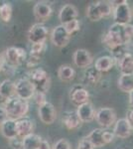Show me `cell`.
<instances>
[{
	"mask_svg": "<svg viewBox=\"0 0 133 149\" xmlns=\"http://www.w3.org/2000/svg\"><path fill=\"white\" fill-rule=\"evenodd\" d=\"M4 109L6 110L9 119L19 120L21 118H24L25 115L28 113L29 103L28 100L18 97L17 95H14V97L5 100Z\"/></svg>",
	"mask_w": 133,
	"mask_h": 149,
	"instance_id": "6da1fadb",
	"label": "cell"
},
{
	"mask_svg": "<svg viewBox=\"0 0 133 149\" xmlns=\"http://www.w3.org/2000/svg\"><path fill=\"white\" fill-rule=\"evenodd\" d=\"M101 42L109 51L121 45H127L124 38V25L116 23L111 25L107 32L102 36Z\"/></svg>",
	"mask_w": 133,
	"mask_h": 149,
	"instance_id": "7a4b0ae2",
	"label": "cell"
},
{
	"mask_svg": "<svg viewBox=\"0 0 133 149\" xmlns=\"http://www.w3.org/2000/svg\"><path fill=\"white\" fill-rule=\"evenodd\" d=\"M113 8V19L115 23L119 25H127L130 24L132 19V12L127 1H111Z\"/></svg>",
	"mask_w": 133,
	"mask_h": 149,
	"instance_id": "3957f363",
	"label": "cell"
},
{
	"mask_svg": "<svg viewBox=\"0 0 133 149\" xmlns=\"http://www.w3.org/2000/svg\"><path fill=\"white\" fill-rule=\"evenodd\" d=\"M29 80L33 83L36 92L46 93L50 88V78L49 74L44 69L36 68L33 69L29 76Z\"/></svg>",
	"mask_w": 133,
	"mask_h": 149,
	"instance_id": "277c9868",
	"label": "cell"
},
{
	"mask_svg": "<svg viewBox=\"0 0 133 149\" xmlns=\"http://www.w3.org/2000/svg\"><path fill=\"white\" fill-rule=\"evenodd\" d=\"M94 119L101 127L108 128L116 122V112L111 107H100L97 111H95Z\"/></svg>",
	"mask_w": 133,
	"mask_h": 149,
	"instance_id": "5b68a950",
	"label": "cell"
},
{
	"mask_svg": "<svg viewBox=\"0 0 133 149\" xmlns=\"http://www.w3.org/2000/svg\"><path fill=\"white\" fill-rule=\"evenodd\" d=\"M36 88L29 79H20L15 83V93L18 97L28 100L34 97Z\"/></svg>",
	"mask_w": 133,
	"mask_h": 149,
	"instance_id": "8992f818",
	"label": "cell"
},
{
	"mask_svg": "<svg viewBox=\"0 0 133 149\" xmlns=\"http://www.w3.org/2000/svg\"><path fill=\"white\" fill-rule=\"evenodd\" d=\"M49 35V30L42 23H36L31 26L28 31V40L32 44L45 43Z\"/></svg>",
	"mask_w": 133,
	"mask_h": 149,
	"instance_id": "52a82bcc",
	"label": "cell"
},
{
	"mask_svg": "<svg viewBox=\"0 0 133 149\" xmlns=\"http://www.w3.org/2000/svg\"><path fill=\"white\" fill-rule=\"evenodd\" d=\"M71 40V35L67 32L64 25H58L53 29L51 33V42L58 48H64L69 44Z\"/></svg>",
	"mask_w": 133,
	"mask_h": 149,
	"instance_id": "ba28073f",
	"label": "cell"
},
{
	"mask_svg": "<svg viewBox=\"0 0 133 149\" xmlns=\"http://www.w3.org/2000/svg\"><path fill=\"white\" fill-rule=\"evenodd\" d=\"M40 120L45 124H52L57 119V110L51 102H47L38 109Z\"/></svg>",
	"mask_w": 133,
	"mask_h": 149,
	"instance_id": "9c48e42d",
	"label": "cell"
},
{
	"mask_svg": "<svg viewBox=\"0 0 133 149\" xmlns=\"http://www.w3.org/2000/svg\"><path fill=\"white\" fill-rule=\"evenodd\" d=\"M5 55L8 63L13 66H19L23 64L27 58L25 50L19 47H9L5 51Z\"/></svg>",
	"mask_w": 133,
	"mask_h": 149,
	"instance_id": "30bf717a",
	"label": "cell"
},
{
	"mask_svg": "<svg viewBox=\"0 0 133 149\" xmlns=\"http://www.w3.org/2000/svg\"><path fill=\"white\" fill-rule=\"evenodd\" d=\"M72 60L77 67L81 69H88L93 62V57L91 52L86 49L76 50L72 55Z\"/></svg>",
	"mask_w": 133,
	"mask_h": 149,
	"instance_id": "8fae6325",
	"label": "cell"
},
{
	"mask_svg": "<svg viewBox=\"0 0 133 149\" xmlns=\"http://www.w3.org/2000/svg\"><path fill=\"white\" fill-rule=\"evenodd\" d=\"M113 133L116 137L120 139H125L129 137L133 132V126L130 124L127 118H120L117 119L114 123V128H113Z\"/></svg>",
	"mask_w": 133,
	"mask_h": 149,
	"instance_id": "7c38bea8",
	"label": "cell"
},
{
	"mask_svg": "<svg viewBox=\"0 0 133 149\" xmlns=\"http://www.w3.org/2000/svg\"><path fill=\"white\" fill-rule=\"evenodd\" d=\"M70 98H71L72 102L74 103V104L79 107V105H81V104L88 102L89 93L83 86L77 85L72 88L71 93H70Z\"/></svg>",
	"mask_w": 133,
	"mask_h": 149,
	"instance_id": "4fadbf2b",
	"label": "cell"
},
{
	"mask_svg": "<svg viewBox=\"0 0 133 149\" xmlns=\"http://www.w3.org/2000/svg\"><path fill=\"white\" fill-rule=\"evenodd\" d=\"M33 13L37 20H39L40 22H44V21L50 19V17L52 16L53 9L49 3L44 1H39L34 5Z\"/></svg>",
	"mask_w": 133,
	"mask_h": 149,
	"instance_id": "5bb4252c",
	"label": "cell"
},
{
	"mask_svg": "<svg viewBox=\"0 0 133 149\" xmlns=\"http://www.w3.org/2000/svg\"><path fill=\"white\" fill-rule=\"evenodd\" d=\"M79 16L78 9L72 4H66L61 8L59 12V20L61 21L62 25L71 22L72 20H76Z\"/></svg>",
	"mask_w": 133,
	"mask_h": 149,
	"instance_id": "9a60e30c",
	"label": "cell"
},
{
	"mask_svg": "<svg viewBox=\"0 0 133 149\" xmlns=\"http://www.w3.org/2000/svg\"><path fill=\"white\" fill-rule=\"evenodd\" d=\"M77 114L81 122H91L95 117V110L91 102H86L78 107Z\"/></svg>",
	"mask_w": 133,
	"mask_h": 149,
	"instance_id": "2e32d148",
	"label": "cell"
},
{
	"mask_svg": "<svg viewBox=\"0 0 133 149\" xmlns=\"http://www.w3.org/2000/svg\"><path fill=\"white\" fill-rule=\"evenodd\" d=\"M16 129L17 135L21 138H24L33 133L34 122L30 118L24 117V118H21L19 120H16Z\"/></svg>",
	"mask_w": 133,
	"mask_h": 149,
	"instance_id": "e0dca14e",
	"label": "cell"
},
{
	"mask_svg": "<svg viewBox=\"0 0 133 149\" xmlns=\"http://www.w3.org/2000/svg\"><path fill=\"white\" fill-rule=\"evenodd\" d=\"M114 65L115 61L111 56H102L96 59L94 63V68L100 73H106V72H109Z\"/></svg>",
	"mask_w": 133,
	"mask_h": 149,
	"instance_id": "ac0fdd59",
	"label": "cell"
},
{
	"mask_svg": "<svg viewBox=\"0 0 133 149\" xmlns=\"http://www.w3.org/2000/svg\"><path fill=\"white\" fill-rule=\"evenodd\" d=\"M63 123L67 129L72 130V129H77L81 126V121L79 118L77 111H67L63 116Z\"/></svg>",
	"mask_w": 133,
	"mask_h": 149,
	"instance_id": "d6986e66",
	"label": "cell"
},
{
	"mask_svg": "<svg viewBox=\"0 0 133 149\" xmlns=\"http://www.w3.org/2000/svg\"><path fill=\"white\" fill-rule=\"evenodd\" d=\"M117 66L121 74H133V55L127 53L117 62Z\"/></svg>",
	"mask_w": 133,
	"mask_h": 149,
	"instance_id": "ffe728a7",
	"label": "cell"
},
{
	"mask_svg": "<svg viewBox=\"0 0 133 149\" xmlns=\"http://www.w3.org/2000/svg\"><path fill=\"white\" fill-rule=\"evenodd\" d=\"M0 132L8 140L14 137H17L18 135H17V129H16V120L8 118L0 126Z\"/></svg>",
	"mask_w": 133,
	"mask_h": 149,
	"instance_id": "44dd1931",
	"label": "cell"
},
{
	"mask_svg": "<svg viewBox=\"0 0 133 149\" xmlns=\"http://www.w3.org/2000/svg\"><path fill=\"white\" fill-rule=\"evenodd\" d=\"M16 95L15 93V83L11 80H4L0 84V97L3 100H8Z\"/></svg>",
	"mask_w": 133,
	"mask_h": 149,
	"instance_id": "7402d4cb",
	"label": "cell"
},
{
	"mask_svg": "<svg viewBox=\"0 0 133 149\" xmlns=\"http://www.w3.org/2000/svg\"><path fill=\"white\" fill-rule=\"evenodd\" d=\"M43 138L40 135L32 133L22 138V149H40Z\"/></svg>",
	"mask_w": 133,
	"mask_h": 149,
	"instance_id": "603a6c76",
	"label": "cell"
},
{
	"mask_svg": "<svg viewBox=\"0 0 133 149\" xmlns=\"http://www.w3.org/2000/svg\"><path fill=\"white\" fill-rule=\"evenodd\" d=\"M86 138L91 141L94 148H100L105 145V142L103 140V129L101 128H94L86 136Z\"/></svg>",
	"mask_w": 133,
	"mask_h": 149,
	"instance_id": "cb8c5ba5",
	"label": "cell"
},
{
	"mask_svg": "<svg viewBox=\"0 0 133 149\" xmlns=\"http://www.w3.org/2000/svg\"><path fill=\"white\" fill-rule=\"evenodd\" d=\"M75 76H76V71L69 65H62L58 69V77L62 81L65 83L72 81L75 79Z\"/></svg>",
	"mask_w": 133,
	"mask_h": 149,
	"instance_id": "d4e9b609",
	"label": "cell"
},
{
	"mask_svg": "<svg viewBox=\"0 0 133 149\" xmlns=\"http://www.w3.org/2000/svg\"><path fill=\"white\" fill-rule=\"evenodd\" d=\"M117 86L121 92L130 93L133 91V74H121Z\"/></svg>",
	"mask_w": 133,
	"mask_h": 149,
	"instance_id": "484cf974",
	"label": "cell"
},
{
	"mask_svg": "<svg viewBox=\"0 0 133 149\" xmlns=\"http://www.w3.org/2000/svg\"><path fill=\"white\" fill-rule=\"evenodd\" d=\"M100 80V73L95 68H88L84 74V81L86 85H95Z\"/></svg>",
	"mask_w": 133,
	"mask_h": 149,
	"instance_id": "4316f807",
	"label": "cell"
},
{
	"mask_svg": "<svg viewBox=\"0 0 133 149\" xmlns=\"http://www.w3.org/2000/svg\"><path fill=\"white\" fill-rule=\"evenodd\" d=\"M86 17L91 21H93V22L100 21L102 18V16H101L100 12V9H98L97 1L91 2V3L88 4V8H86Z\"/></svg>",
	"mask_w": 133,
	"mask_h": 149,
	"instance_id": "83f0119b",
	"label": "cell"
},
{
	"mask_svg": "<svg viewBox=\"0 0 133 149\" xmlns=\"http://www.w3.org/2000/svg\"><path fill=\"white\" fill-rule=\"evenodd\" d=\"M47 49V45L45 43H39V44H32L30 51V58L36 60V61L39 62L42 56L44 55Z\"/></svg>",
	"mask_w": 133,
	"mask_h": 149,
	"instance_id": "f1b7e54d",
	"label": "cell"
},
{
	"mask_svg": "<svg viewBox=\"0 0 133 149\" xmlns=\"http://www.w3.org/2000/svg\"><path fill=\"white\" fill-rule=\"evenodd\" d=\"M12 17V5L10 3H3L0 5V19L3 22L8 23Z\"/></svg>",
	"mask_w": 133,
	"mask_h": 149,
	"instance_id": "f546056e",
	"label": "cell"
},
{
	"mask_svg": "<svg viewBox=\"0 0 133 149\" xmlns=\"http://www.w3.org/2000/svg\"><path fill=\"white\" fill-rule=\"evenodd\" d=\"M97 5L102 18L108 17L113 12V6L109 1H97Z\"/></svg>",
	"mask_w": 133,
	"mask_h": 149,
	"instance_id": "4dcf8cb0",
	"label": "cell"
},
{
	"mask_svg": "<svg viewBox=\"0 0 133 149\" xmlns=\"http://www.w3.org/2000/svg\"><path fill=\"white\" fill-rule=\"evenodd\" d=\"M110 53L112 54V57L114 59V61H119L121 58H123L125 55L127 54V49H126V45H121V46L115 48V49L111 50Z\"/></svg>",
	"mask_w": 133,
	"mask_h": 149,
	"instance_id": "1f68e13d",
	"label": "cell"
},
{
	"mask_svg": "<svg viewBox=\"0 0 133 149\" xmlns=\"http://www.w3.org/2000/svg\"><path fill=\"white\" fill-rule=\"evenodd\" d=\"M64 26H65V28H66L67 32L72 36V34L77 33L79 29H81V22H79L78 19H76V20H72L71 22L65 24Z\"/></svg>",
	"mask_w": 133,
	"mask_h": 149,
	"instance_id": "d6a6232c",
	"label": "cell"
},
{
	"mask_svg": "<svg viewBox=\"0 0 133 149\" xmlns=\"http://www.w3.org/2000/svg\"><path fill=\"white\" fill-rule=\"evenodd\" d=\"M52 149H72V146L68 139L62 138V139H59V140L54 144Z\"/></svg>",
	"mask_w": 133,
	"mask_h": 149,
	"instance_id": "836d02e7",
	"label": "cell"
},
{
	"mask_svg": "<svg viewBox=\"0 0 133 149\" xmlns=\"http://www.w3.org/2000/svg\"><path fill=\"white\" fill-rule=\"evenodd\" d=\"M33 98H34V100H35V102L38 104V107H40V105L44 104L45 102H47V100H46V93H44L36 92Z\"/></svg>",
	"mask_w": 133,
	"mask_h": 149,
	"instance_id": "e575fe53",
	"label": "cell"
},
{
	"mask_svg": "<svg viewBox=\"0 0 133 149\" xmlns=\"http://www.w3.org/2000/svg\"><path fill=\"white\" fill-rule=\"evenodd\" d=\"M78 149H94V146L91 144V142L88 138L84 137L79 141Z\"/></svg>",
	"mask_w": 133,
	"mask_h": 149,
	"instance_id": "d590c367",
	"label": "cell"
},
{
	"mask_svg": "<svg viewBox=\"0 0 133 149\" xmlns=\"http://www.w3.org/2000/svg\"><path fill=\"white\" fill-rule=\"evenodd\" d=\"M8 142H9V145L13 149H22V138L19 137V136L14 137L12 139H9Z\"/></svg>",
	"mask_w": 133,
	"mask_h": 149,
	"instance_id": "8d00e7d4",
	"label": "cell"
},
{
	"mask_svg": "<svg viewBox=\"0 0 133 149\" xmlns=\"http://www.w3.org/2000/svg\"><path fill=\"white\" fill-rule=\"evenodd\" d=\"M133 37V25L132 24H127L124 25V38L126 44H128V41Z\"/></svg>",
	"mask_w": 133,
	"mask_h": 149,
	"instance_id": "74e56055",
	"label": "cell"
},
{
	"mask_svg": "<svg viewBox=\"0 0 133 149\" xmlns=\"http://www.w3.org/2000/svg\"><path fill=\"white\" fill-rule=\"evenodd\" d=\"M114 133L111 131H108V130H103V140H104L105 144H108V143H111L113 140H114Z\"/></svg>",
	"mask_w": 133,
	"mask_h": 149,
	"instance_id": "f35d334b",
	"label": "cell"
},
{
	"mask_svg": "<svg viewBox=\"0 0 133 149\" xmlns=\"http://www.w3.org/2000/svg\"><path fill=\"white\" fill-rule=\"evenodd\" d=\"M7 119H8V115H7L5 109H4V107H0V126H1Z\"/></svg>",
	"mask_w": 133,
	"mask_h": 149,
	"instance_id": "ab89813d",
	"label": "cell"
},
{
	"mask_svg": "<svg viewBox=\"0 0 133 149\" xmlns=\"http://www.w3.org/2000/svg\"><path fill=\"white\" fill-rule=\"evenodd\" d=\"M40 149H52V147H51L50 143L48 142L47 140H45V139H43L42 141V144H41V147Z\"/></svg>",
	"mask_w": 133,
	"mask_h": 149,
	"instance_id": "60d3db41",
	"label": "cell"
},
{
	"mask_svg": "<svg viewBox=\"0 0 133 149\" xmlns=\"http://www.w3.org/2000/svg\"><path fill=\"white\" fill-rule=\"evenodd\" d=\"M126 118L128 119V121L130 122V124L133 126V109H131L129 111H128V114H127Z\"/></svg>",
	"mask_w": 133,
	"mask_h": 149,
	"instance_id": "b9f144b4",
	"label": "cell"
},
{
	"mask_svg": "<svg viewBox=\"0 0 133 149\" xmlns=\"http://www.w3.org/2000/svg\"><path fill=\"white\" fill-rule=\"evenodd\" d=\"M129 103L131 105V107L133 109V91L129 93Z\"/></svg>",
	"mask_w": 133,
	"mask_h": 149,
	"instance_id": "7bdbcfd3",
	"label": "cell"
},
{
	"mask_svg": "<svg viewBox=\"0 0 133 149\" xmlns=\"http://www.w3.org/2000/svg\"><path fill=\"white\" fill-rule=\"evenodd\" d=\"M3 64H4V61H3V57H2L1 53H0V72L2 71V69H3Z\"/></svg>",
	"mask_w": 133,
	"mask_h": 149,
	"instance_id": "ee69618b",
	"label": "cell"
},
{
	"mask_svg": "<svg viewBox=\"0 0 133 149\" xmlns=\"http://www.w3.org/2000/svg\"><path fill=\"white\" fill-rule=\"evenodd\" d=\"M128 44H130V45H131V46L133 47V37H131V39L128 41Z\"/></svg>",
	"mask_w": 133,
	"mask_h": 149,
	"instance_id": "f6af8a7d",
	"label": "cell"
}]
</instances>
